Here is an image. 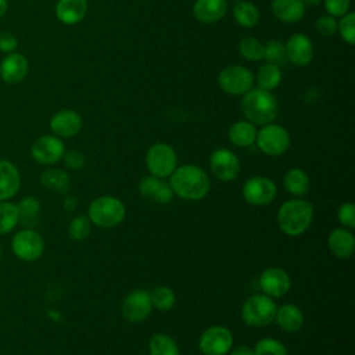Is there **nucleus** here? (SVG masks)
Wrapping results in <instances>:
<instances>
[{"label":"nucleus","instance_id":"obj_37","mask_svg":"<svg viewBox=\"0 0 355 355\" xmlns=\"http://www.w3.org/2000/svg\"><path fill=\"white\" fill-rule=\"evenodd\" d=\"M254 354L255 355H288L286 345L273 337L261 338L255 344Z\"/></svg>","mask_w":355,"mask_h":355},{"label":"nucleus","instance_id":"obj_35","mask_svg":"<svg viewBox=\"0 0 355 355\" xmlns=\"http://www.w3.org/2000/svg\"><path fill=\"white\" fill-rule=\"evenodd\" d=\"M90 232H92V222L87 215H78L68 225V234L75 241H82L87 239Z\"/></svg>","mask_w":355,"mask_h":355},{"label":"nucleus","instance_id":"obj_16","mask_svg":"<svg viewBox=\"0 0 355 355\" xmlns=\"http://www.w3.org/2000/svg\"><path fill=\"white\" fill-rule=\"evenodd\" d=\"M259 286L263 294L269 297H283L291 287L288 273L282 268H268L259 276Z\"/></svg>","mask_w":355,"mask_h":355},{"label":"nucleus","instance_id":"obj_49","mask_svg":"<svg viewBox=\"0 0 355 355\" xmlns=\"http://www.w3.org/2000/svg\"><path fill=\"white\" fill-rule=\"evenodd\" d=\"M234 1H240V0H234Z\"/></svg>","mask_w":355,"mask_h":355},{"label":"nucleus","instance_id":"obj_12","mask_svg":"<svg viewBox=\"0 0 355 355\" xmlns=\"http://www.w3.org/2000/svg\"><path fill=\"white\" fill-rule=\"evenodd\" d=\"M65 146L62 140L54 135H44L36 139L31 147L32 158L42 165H53L62 159Z\"/></svg>","mask_w":355,"mask_h":355},{"label":"nucleus","instance_id":"obj_40","mask_svg":"<svg viewBox=\"0 0 355 355\" xmlns=\"http://www.w3.org/2000/svg\"><path fill=\"white\" fill-rule=\"evenodd\" d=\"M337 218H338V222L344 227H347L349 230L355 229V205H354V202H351V201L343 202L338 207Z\"/></svg>","mask_w":355,"mask_h":355},{"label":"nucleus","instance_id":"obj_13","mask_svg":"<svg viewBox=\"0 0 355 355\" xmlns=\"http://www.w3.org/2000/svg\"><path fill=\"white\" fill-rule=\"evenodd\" d=\"M153 311L150 293L141 288L132 290L122 301V315L132 323L141 322L148 318Z\"/></svg>","mask_w":355,"mask_h":355},{"label":"nucleus","instance_id":"obj_9","mask_svg":"<svg viewBox=\"0 0 355 355\" xmlns=\"http://www.w3.org/2000/svg\"><path fill=\"white\" fill-rule=\"evenodd\" d=\"M11 250L19 259L32 262L42 257L44 251V241L36 230L22 229L14 234L11 240Z\"/></svg>","mask_w":355,"mask_h":355},{"label":"nucleus","instance_id":"obj_27","mask_svg":"<svg viewBox=\"0 0 355 355\" xmlns=\"http://www.w3.org/2000/svg\"><path fill=\"white\" fill-rule=\"evenodd\" d=\"M283 184L286 191L294 197H302L311 189L309 176L300 168L288 169L283 176Z\"/></svg>","mask_w":355,"mask_h":355},{"label":"nucleus","instance_id":"obj_30","mask_svg":"<svg viewBox=\"0 0 355 355\" xmlns=\"http://www.w3.org/2000/svg\"><path fill=\"white\" fill-rule=\"evenodd\" d=\"M255 79H257L258 87H261L263 90H268V92H272L282 82V71L276 64L265 62L263 65L259 67Z\"/></svg>","mask_w":355,"mask_h":355},{"label":"nucleus","instance_id":"obj_31","mask_svg":"<svg viewBox=\"0 0 355 355\" xmlns=\"http://www.w3.org/2000/svg\"><path fill=\"white\" fill-rule=\"evenodd\" d=\"M150 355H179V347L176 341L164 333H157L148 343Z\"/></svg>","mask_w":355,"mask_h":355},{"label":"nucleus","instance_id":"obj_1","mask_svg":"<svg viewBox=\"0 0 355 355\" xmlns=\"http://www.w3.org/2000/svg\"><path fill=\"white\" fill-rule=\"evenodd\" d=\"M169 184L173 194L189 201L201 200L211 190V180L207 172L197 165L176 166L171 175Z\"/></svg>","mask_w":355,"mask_h":355},{"label":"nucleus","instance_id":"obj_5","mask_svg":"<svg viewBox=\"0 0 355 355\" xmlns=\"http://www.w3.org/2000/svg\"><path fill=\"white\" fill-rule=\"evenodd\" d=\"M277 305L266 294L248 297L241 306V319L251 327H263L275 320Z\"/></svg>","mask_w":355,"mask_h":355},{"label":"nucleus","instance_id":"obj_6","mask_svg":"<svg viewBox=\"0 0 355 355\" xmlns=\"http://www.w3.org/2000/svg\"><path fill=\"white\" fill-rule=\"evenodd\" d=\"M146 165L153 176L168 178L178 166L176 151L166 143H155L147 150Z\"/></svg>","mask_w":355,"mask_h":355},{"label":"nucleus","instance_id":"obj_28","mask_svg":"<svg viewBox=\"0 0 355 355\" xmlns=\"http://www.w3.org/2000/svg\"><path fill=\"white\" fill-rule=\"evenodd\" d=\"M233 17H234V21L243 28H254L259 24V19H261L258 7L254 3L247 0L236 1L233 7Z\"/></svg>","mask_w":355,"mask_h":355},{"label":"nucleus","instance_id":"obj_26","mask_svg":"<svg viewBox=\"0 0 355 355\" xmlns=\"http://www.w3.org/2000/svg\"><path fill=\"white\" fill-rule=\"evenodd\" d=\"M257 128L254 123L245 121H237L234 122L229 130L227 137L229 141L237 147H250L255 143L257 139Z\"/></svg>","mask_w":355,"mask_h":355},{"label":"nucleus","instance_id":"obj_22","mask_svg":"<svg viewBox=\"0 0 355 355\" xmlns=\"http://www.w3.org/2000/svg\"><path fill=\"white\" fill-rule=\"evenodd\" d=\"M21 186V176L17 166L8 159H0V201L12 198Z\"/></svg>","mask_w":355,"mask_h":355},{"label":"nucleus","instance_id":"obj_43","mask_svg":"<svg viewBox=\"0 0 355 355\" xmlns=\"http://www.w3.org/2000/svg\"><path fill=\"white\" fill-rule=\"evenodd\" d=\"M64 164L68 169H72V171H78V169H82L83 165H85V155L78 151V150H69V151H65L64 153Z\"/></svg>","mask_w":355,"mask_h":355},{"label":"nucleus","instance_id":"obj_39","mask_svg":"<svg viewBox=\"0 0 355 355\" xmlns=\"http://www.w3.org/2000/svg\"><path fill=\"white\" fill-rule=\"evenodd\" d=\"M263 60H266V62L276 64V65L283 62L286 60L284 44L279 40H270L268 44H265Z\"/></svg>","mask_w":355,"mask_h":355},{"label":"nucleus","instance_id":"obj_18","mask_svg":"<svg viewBox=\"0 0 355 355\" xmlns=\"http://www.w3.org/2000/svg\"><path fill=\"white\" fill-rule=\"evenodd\" d=\"M29 71L28 58L18 51L6 54L0 62V78L3 82L15 85L22 82Z\"/></svg>","mask_w":355,"mask_h":355},{"label":"nucleus","instance_id":"obj_10","mask_svg":"<svg viewBox=\"0 0 355 355\" xmlns=\"http://www.w3.org/2000/svg\"><path fill=\"white\" fill-rule=\"evenodd\" d=\"M277 193L275 182L265 176H252L243 184V197L250 205L263 207L270 204Z\"/></svg>","mask_w":355,"mask_h":355},{"label":"nucleus","instance_id":"obj_44","mask_svg":"<svg viewBox=\"0 0 355 355\" xmlns=\"http://www.w3.org/2000/svg\"><path fill=\"white\" fill-rule=\"evenodd\" d=\"M18 40L11 32H0V51L10 54L17 51Z\"/></svg>","mask_w":355,"mask_h":355},{"label":"nucleus","instance_id":"obj_34","mask_svg":"<svg viewBox=\"0 0 355 355\" xmlns=\"http://www.w3.org/2000/svg\"><path fill=\"white\" fill-rule=\"evenodd\" d=\"M150 300L153 308H157L159 311H169L176 302V295L172 288L166 286H159L150 293Z\"/></svg>","mask_w":355,"mask_h":355},{"label":"nucleus","instance_id":"obj_47","mask_svg":"<svg viewBox=\"0 0 355 355\" xmlns=\"http://www.w3.org/2000/svg\"><path fill=\"white\" fill-rule=\"evenodd\" d=\"M305 6H311V7H315V6H319L323 0H302Z\"/></svg>","mask_w":355,"mask_h":355},{"label":"nucleus","instance_id":"obj_25","mask_svg":"<svg viewBox=\"0 0 355 355\" xmlns=\"http://www.w3.org/2000/svg\"><path fill=\"white\" fill-rule=\"evenodd\" d=\"M275 322L283 331L295 333L304 324V313L297 305L284 304L277 308Z\"/></svg>","mask_w":355,"mask_h":355},{"label":"nucleus","instance_id":"obj_46","mask_svg":"<svg viewBox=\"0 0 355 355\" xmlns=\"http://www.w3.org/2000/svg\"><path fill=\"white\" fill-rule=\"evenodd\" d=\"M8 10V1L7 0H0V18H3L6 15Z\"/></svg>","mask_w":355,"mask_h":355},{"label":"nucleus","instance_id":"obj_15","mask_svg":"<svg viewBox=\"0 0 355 355\" xmlns=\"http://www.w3.org/2000/svg\"><path fill=\"white\" fill-rule=\"evenodd\" d=\"M284 51L286 58L297 67H306L313 58V44L305 33L291 35L284 43Z\"/></svg>","mask_w":355,"mask_h":355},{"label":"nucleus","instance_id":"obj_45","mask_svg":"<svg viewBox=\"0 0 355 355\" xmlns=\"http://www.w3.org/2000/svg\"><path fill=\"white\" fill-rule=\"evenodd\" d=\"M230 355H255V354H254V348L248 345H239L232 351Z\"/></svg>","mask_w":355,"mask_h":355},{"label":"nucleus","instance_id":"obj_24","mask_svg":"<svg viewBox=\"0 0 355 355\" xmlns=\"http://www.w3.org/2000/svg\"><path fill=\"white\" fill-rule=\"evenodd\" d=\"M305 8L306 6L302 0H273L270 4L273 17L286 24H294L302 19Z\"/></svg>","mask_w":355,"mask_h":355},{"label":"nucleus","instance_id":"obj_32","mask_svg":"<svg viewBox=\"0 0 355 355\" xmlns=\"http://www.w3.org/2000/svg\"><path fill=\"white\" fill-rule=\"evenodd\" d=\"M19 222L17 204L10 201H0V234L10 233Z\"/></svg>","mask_w":355,"mask_h":355},{"label":"nucleus","instance_id":"obj_21","mask_svg":"<svg viewBox=\"0 0 355 355\" xmlns=\"http://www.w3.org/2000/svg\"><path fill=\"white\" fill-rule=\"evenodd\" d=\"M227 12L226 0H196L193 4V14L201 24H215L220 21Z\"/></svg>","mask_w":355,"mask_h":355},{"label":"nucleus","instance_id":"obj_48","mask_svg":"<svg viewBox=\"0 0 355 355\" xmlns=\"http://www.w3.org/2000/svg\"><path fill=\"white\" fill-rule=\"evenodd\" d=\"M0 261H1V247H0Z\"/></svg>","mask_w":355,"mask_h":355},{"label":"nucleus","instance_id":"obj_38","mask_svg":"<svg viewBox=\"0 0 355 355\" xmlns=\"http://www.w3.org/2000/svg\"><path fill=\"white\" fill-rule=\"evenodd\" d=\"M340 18L341 19L337 22V32L347 44L352 46L355 43V12L348 11Z\"/></svg>","mask_w":355,"mask_h":355},{"label":"nucleus","instance_id":"obj_42","mask_svg":"<svg viewBox=\"0 0 355 355\" xmlns=\"http://www.w3.org/2000/svg\"><path fill=\"white\" fill-rule=\"evenodd\" d=\"M323 3L327 14L334 18L343 17L349 11L351 7V0H323Z\"/></svg>","mask_w":355,"mask_h":355},{"label":"nucleus","instance_id":"obj_29","mask_svg":"<svg viewBox=\"0 0 355 355\" xmlns=\"http://www.w3.org/2000/svg\"><path fill=\"white\" fill-rule=\"evenodd\" d=\"M40 183L51 191L65 193L69 189V175L62 169L50 168L40 175Z\"/></svg>","mask_w":355,"mask_h":355},{"label":"nucleus","instance_id":"obj_3","mask_svg":"<svg viewBox=\"0 0 355 355\" xmlns=\"http://www.w3.org/2000/svg\"><path fill=\"white\" fill-rule=\"evenodd\" d=\"M279 111L277 101L272 92L261 87H252L241 100V112L245 119L254 125H266L276 119Z\"/></svg>","mask_w":355,"mask_h":355},{"label":"nucleus","instance_id":"obj_41","mask_svg":"<svg viewBox=\"0 0 355 355\" xmlns=\"http://www.w3.org/2000/svg\"><path fill=\"white\" fill-rule=\"evenodd\" d=\"M316 32L323 37H330L337 32V21L331 15H322L315 22Z\"/></svg>","mask_w":355,"mask_h":355},{"label":"nucleus","instance_id":"obj_20","mask_svg":"<svg viewBox=\"0 0 355 355\" xmlns=\"http://www.w3.org/2000/svg\"><path fill=\"white\" fill-rule=\"evenodd\" d=\"M327 247L334 257L348 259L355 251V237L347 227L333 229L327 236Z\"/></svg>","mask_w":355,"mask_h":355},{"label":"nucleus","instance_id":"obj_14","mask_svg":"<svg viewBox=\"0 0 355 355\" xmlns=\"http://www.w3.org/2000/svg\"><path fill=\"white\" fill-rule=\"evenodd\" d=\"M209 168L215 178L222 182H230L240 173V161L233 151L218 148L209 157Z\"/></svg>","mask_w":355,"mask_h":355},{"label":"nucleus","instance_id":"obj_7","mask_svg":"<svg viewBox=\"0 0 355 355\" xmlns=\"http://www.w3.org/2000/svg\"><path fill=\"white\" fill-rule=\"evenodd\" d=\"M254 73L243 65H229L218 75L219 87L232 96H243L254 87Z\"/></svg>","mask_w":355,"mask_h":355},{"label":"nucleus","instance_id":"obj_33","mask_svg":"<svg viewBox=\"0 0 355 355\" xmlns=\"http://www.w3.org/2000/svg\"><path fill=\"white\" fill-rule=\"evenodd\" d=\"M265 44L255 37H244L239 42V54L247 61L263 60Z\"/></svg>","mask_w":355,"mask_h":355},{"label":"nucleus","instance_id":"obj_2","mask_svg":"<svg viewBox=\"0 0 355 355\" xmlns=\"http://www.w3.org/2000/svg\"><path fill=\"white\" fill-rule=\"evenodd\" d=\"M312 219L313 205L301 197L284 201L277 211V225L280 230L291 237L306 232Z\"/></svg>","mask_w":355,"mask_h":355},{"label":"nucleus","instance_id":"obj_23","mask_svg":"<svg viewBox=\"0 0 355 355\" xmlns=\"http://www.w3.org/2000/svg\"><path fill=\"white\" fill-rule=\"evenodd\" d=\"M87 0H58L55 17L64 25H76L87 14Z\"/></svg>","mask_w":355,"mask_h":355},{"label":"nucleus","instance_id":"obj_8","mask_svg":"<svg viewBox=\"0 0 355 355\" xmlns=\"http://www.w3.org/2000/svg\"><path fill=\"white\" fill-rule=\"evenodd\" d=\"M255 141L262 153L270 157H279L288 150L290 135L282 125L270 122L263 125V128L257 132Z\"/></svg>","mask_w":355,"mask_h":355},{"label":"nucleus","instance_id":"obj_11","mask_svg":"<svg viewBox=\"0 0 355 355\" xmlns=\"http://www.w3.org/2000/svg\"><path fill=\"white\" fill-rule=\"evenodd\" d=\"M198 345L204 355H225L232 349L233 334L225 326H211L201 334Z\"/></svg>","mask_w":355,"mask_h":355},{"label":"nucleus","instance_id":"obj_17","mask_svg":"<svg viewBox=\"0 0 355 355\" xmlns=\"http://www.w3.org/2000/svg\"><path fill=\"white\" fill-rule=\"evenodd\" d=\"M50 130L57 137H73L82 129V118L73 110H60L50 118Z\"/></svg>","mask_w":355,"mask_h":355},{"label":"nucleus","instance_id":"obj_36","mask_svg":"<svg viewBox=\"0 0 355 355\" xmlns=\"http://www.w3.org/2000/svg\"><path fill=\"white\" fill-rule=\"evenodd\" d=\"M18 214H19V220L26 223V222H33L40 211V202L36 197L33 196H26L21 198V201L17 204Z\"/></svg>","mask_w":355,"mask_h":355},{"label":"nucleus","instance_id":"obj_19","mask_svg":"<svg viewBox=\"0 0 355 355\" xmlns=\"http://www.w3.org/2000/svg\"><path fill=\"white\" fill-rule=\"evenodd\" d=\"M139 193L141 197L151 200L157 204H168L173 198V191L169 183H166L162 178L157 176H144L139 183Z\"/></svg>","mask_w":355,"mask_h":355},{"label":"nucleus","instance_id":"obj_4","mask_svg":"<svg viewBox=\"0 0 355 355\" xmlns=\"http://www.w3.org/2000/svg\"><path fill=\"white\" fill-rule=\"evenodd\" d=\"M123 202L111 196H101L93 200L87 208V216L90 222L98 227L110 229L118 226L125 219Z\"/></svg>","mask_w":355,"mask_h":355}]
</instances>
